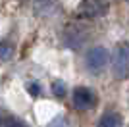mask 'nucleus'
I'll list each match as a JSON object with an SVG mask.
<instances>
[{
    "label": "nucleus",
    "mask_w": 129,
    "mask_h": 127,
    "mask_svg": "<svg viewBox=\"0 0 129 127\" xmlns=\"http://www.w3.org/2000/svg\"><path fill=\"white\" fill-rule=\"evenodd\" d=\"M83 39H85V37H83L81 33L77 35V27H75V25H71L70 29H68V33H66V41H68L66 44H68V46H71V48H79L81 42H83Z\"/></svg>",
    "instance_id": "6"
},
{
    "label": "nucleus",
    "mask_w": 129,
    "mask_h": 127,
    "mask_svg": "<svg viewBox=\"0 0 129 127\" xmlns=\"http://www.w3.org/2000/svg\"><path fill=\"white\" fill-rule=\"evenodd\" d=\"M52 92L56 96H64L66 94V85L62 83V81H54L52 83Z\"/></svg>",
    "instance_id": "7"
},
{
    "label": "nucleus",
    "mask_w": 129,
    "mask_h": 127,
    "mask_svg": "<svg viewBox=\"0 0 129 127\" xmlns=\"http://www.w3.org/2000/svg\"><path fill=\"white\" fill-rule=\"evenodd\" d=\"M108 60H110V56H108V50L102 46H92L89 52H87V58H85V64L87 68H89V71H92V73H98V71H102L104 68H106Z\"/></svg>",
    "instance_id": "1"
},
{
    "label": "nucleus",
    "mask_w": 129,
    "mask_h": 127,
    "mask_svg": "<svg viewBox=\"0 0 129 127\" xmlns=\"http://www.w3.org/2000/svg\"><path fill=\"white\" fill-rule=\"evenodd\" d=\"M108 8H110L108 0H85L79 6V14L85 17H100L106 16Z\"/></svg>",
    "instance_id": "4"
},
{
    "label": "nucleus",
    "mask_w": 129,
    "mask_h": 127,
    "mask_svg": "<svg viewBox=\"0 0 129 127\" xmlns=\"http://www.w3.org/2000/svg\"><path fill=\"white\" fill-rule=\"evenodd\" d=\"M129 73V48L127 44H119L114 54V75L118 79H125Z\"/></svg>",
    "instance_id": "2"
},
{
    "label": "nucleus",
    "mask_w": 129,
    "mask_h": 127,
    "mask_svg": "<svg viewBox=\"0 0 129 127\" xmlns=\"http://www.w3.org/2000/svg\"><path fill=\"white\" fill-rule=\"evenodd\" d=\"M12 56V46H8V42L0 44V60H10Z\"/></svg>",
    "instance_id": "8"
},
{
    "label": "nucleus",
    "mask_w": 129,
    "mask_h": 127,
    "mask_svg": "<svg viewBox=\"0 0 129 127\" xmlns=\"http://www.w3.org/2000/svg\"><path fill=\"white\" fill-rule=\"evenodd\" d=\"M71 100H73V106L77 110H91L96 104V94L91 89H87V87H79V89L73 90Z\"/></svg>",
    "instance_id": "3"
},
{
    "label": "nucleus",
    "mask_w": 129,
    "mask_h": 127,
    "mask_svg": "<svg viewBox=\"0 0 129 127\" xmlns=\"http://www.w3.org/2000/svg\"><path fill=\"white\" fill-rule=\"evenodd\" d=\"M121 123H123V119H121V116L116 114V112H106V114L98 119V127H121Z\"/></svg>",
    "instance_id": "5"
},
{
    "label": "nucleus",
    "mask_w": 129,
    "mask_h": 127,
    "mask_svg": "<svg viewBox=\"0 0 129 127\" xmlns=\"http://www.w3.org/2000/svg\"><path fill=\"white\" fill-rule=\"evenodd\" d=\"M29 92H31L33 96L41 94V85H39V83H29Z\"/></svg>",
    "instance_id": "10"
},
{
    "label": "nucleus",
    "mask_w": 129,
    "mask_h": 127,
    "mask_svg": "<svg viewBox=\"0 0 129 127\" xmlns=\"http://www.w3.org/2000/svg\"><path fill=\"white\" fill-rule=\"evenodd\" d=\"M46 127H68V123H66L64 116H56V117H54V119H52V121H50Z\"/></svg>",
    "instance_id": "9"
}]
</instances>
